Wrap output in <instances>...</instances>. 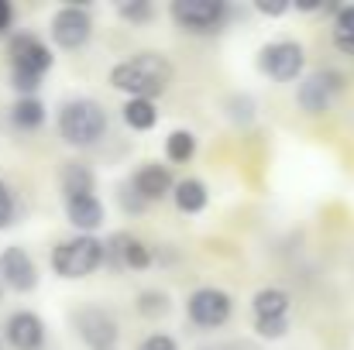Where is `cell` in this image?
Returning <instances> with one entry per match:
<instances>
[{
  "mask_svg": "<svg viewBox=\"0 0 354 350\" xmlns=\"http://www.w3.org/2000/svg\"><path fill=\"white\" fill-rule=\"evenodd\" d=\"M169 83H172V66L158 52L131 55V59H124L111 69V86L127 93L131 100H151V97L165 93Z\"/></svg>",
  "mask_w": 354,
  "mask_h": 350,
  "instance_id": "6da1fadb",
  "label": "cell"
},
{
  "mask_svg": "<svg viewBox=\"0 0 354 350\" xmlns=\"http://www.w3.org/2000/svg\"><path fill=\"white\" fill-rule=\"evenodd\" d=\"M59 134L73 148H93L107 134V110L90 97L66 100L59 107Z\"/></svg>",
  "mask_w": 354,
  "mask_h": 350,
  "instance_id": "7a4b0ae2",
  "label": "cell"
},
{
  "mask_svg": "<svg viewBox=\"0 0 354 350\" xmlns=\"http://www.w3.org/2000/svg\"><path fill=\"white\" fill-rule=\"evenodd\" d=\"M100 264H104V240H97L90 233L69 237V240L55 244V251H52V268L59 278H86Z\"/></svg>",
  "mask_w": 354,
  "mask_h": 350,
  "instance_id": "3957f363",
  "label": "cell"
},
{
  "mask_svg": "<svg viewBox=\"0 0 354 350\" xmlns=\"http://www.w3.org/2000/svg\"><path fill=\"white\" fill-rule=\"evenodd\" d=\"M303 66H306V52L299 41H272L261 48L258 55V69L275 79V83H292L303 76Z\"/></svg>",
  "mask_w": 354,
  "mask_h": 350,
  "instance_id": "277c9868",
  "label": "cell"
},
{
  "mask_svg": "<svg viewBox=\"0 0 354 350\" xmlns=\"http://www.w3.org/2000/svg\"><path fill=\"white\" fill-rule=\"evenodd\" d=\"M7 55H10V72L35 76V79H41V76L52 69V62H55L52 52H48V45H45L38 35H31V31L14 35L10 45H7Z\"/></svg>",
  "mask_w": 354,
  "mask_h": 350,
  "instance_id": "5b68a950",
  "label": "cell"
},
{
  "mask_svg": "<svg viewBox=\"0 0 354 350\" xmlns=\"http://www.w3.org/2000/svg\"><path fill=\"white\" fill-rule=\"evenodd\" d=\"M169 10H172V21L193 35H210L227 17V7L221 0H176Z\"/></svg>",
  "mask_w": 354,
  "mask_h": 350,
  "instance_id": "8992f818",
  "label": "cell"
},
{
  "mask_svg": "<svg viewBox=\"0 0 354 350\" xmlns=\"http://www.w3.org/2000/svg\"><path fill=\"white\" fill-rule=\"evenodd\" d=\"M52 41L59 45V48H66V52H76V48H83L86 41H90V35H93V17H90V10L86 7H76V3H69V7H59L55 14H52Z\"/></svg>",
  "mask_w": 354,
  "mask_h": 350,
  "instance_id": "52a82bcc",
  "label": "cell"
},
{
  "mask_svg": "<svg viewBox=\"0 0 354 350\" xmlns=\"http://www.w3.org/2000/svg\"><path fill=\"white\" fill-rule=\"evenodd\" d=\"M186 313L196 327L203 330H217L231 320V295L224 289H214V285H203L196 289L189 299H186Z\"/></svg>",
  "mask_w": 354,
  "mask_h": 350,
  "instance_id": "ba28073f",
  "label": "cell"
},
{
  "mask_svg": "<svg viewBox=\"0 0 354 350\" xmlns=\"http://www.w3.org/2000/svg\"><path fill=\"white\" fill-rule=\"evenodd\" d=\"M76 330H80V340L90 344L93 350H114L118 344V323L111 313H104L100 306H86L76 313Z\"/></svg>",
  "mask_w": 354,
  "mask_h": 350,
  "instance_id": "9c48e42d",
  "label": "cell"
},
{
  "mask_svg": "<svg viewBox=\"0 0 354 350\" xmlns=\"http://www.w3.org/2000/svg\"><path fill=\"white\" fill-rule=\"evenodd\" d=\"M0 285L14 289V292H31L38 285V264L31 261V254L24 247H3L0 251Z\"/></svg>",
  "mask_w": 354,
  "mask_h": 350,
  "instance_id": "30bf717a",
  "label": "cell"
},
{
  "mask_svg": "<svg viewBox=\"0 0 354 350\" xmlns=\"http://www.w3.org/2000/svg\"><path fill=\"white\" fill-rule=\"evenodd\" d=\"M337 93H341V72H313L299 83L296 100L306 114H327Z\"/></svg>",
  "mask_w": 354,
  "mask_h": 350,
  "instance_id": "8fae6325",
  "label": "cell"
},
{
  "mask_svg": "<svg viewBox=\"0 0 354 350\" xmlns=\"http://www.w3.org/2000/svg\"><path fill=\"white\" fill-rule=\"evenodd\" d=\"M3 337L14 350H41L45 347V323L31 309H17L3 323Z\"/></svg>",
  "mask_w": 354,
  "mask_h": 350,
  "instance_id": "7c38bea8",
  "label": "cell"
},
{
  "mask_svg": "<svg viewBox=\"0 0 354 350\" xmlns=\"http://www.w3.org/2000/svg\"><path fill=\"white\" fill-rule=\"evenodd\" d=\"M104 261H114L118 268H134V271H141V268L151 264V251H148L138 237L118 233V237H111V244H104Z\"/></svg>",
  "mask_w": 354,
  "mask_h": 350,
  "instance_id": "4fadbf2b",
  "label": "cell"
},
{
  "mask_svg": "<svg viewBox=\"0 0 354 350\" xmlns=\"http://www.w3.org/2000/svg\"><path fill=\"white\" fill-rule=\"evenodd\" d=\"M172 175H169V168L165 165H141L138 172H134V179H131V189L141 196V203H155V200H165L169 193H172Z\"/></svg>",
  "mask_w": 354,
  "mask_h": 350,
  "instance_id": "5bb4252c",
  "label": "cell"
},
{
  "mask_svg": "<svg viewBox=\"0 0 354 350\" xmlns=\"http://www.w3.org/2000/svg\"><path fill=\"white\" fill-rule=\"evenodd\" d=\"M66 203V220L76 227V231L90 233L100 231L104 227V203L90 193V196H69V200H62Z\"/></svg>",
  "mask_w": 354,
  "mask_h": 350,
  "instance_id": "9a60e30c",
  "label": "cell"
},
{
  "mask_svg": "<svg viewBox=\"0 0 354 350\" xmlns=\"http://www.w3.org/2000/svg\"><path fill=\"white\" fill-rule=\"evenodd\" d=\"M251 309H254V320H289L292 299L286 289H261V292H254Z\"/></svg>",
  "mask_w": 354,
  "mask_h": 350,
  "instance_id": "2e32d148",
  "label": "cell"
},
{
  "mask_svg": "<svg viewBox=\"0 0 354 350\" xmlns=\"http://www.w3.org/2000/svg\"><path fill=\"white\" fill-rule=\"evenodd\" d=\"M59 186H62V200L69 196H90L93 193V172L83 162H66L59 172Z\"/></svg>",
  "mask_w": 354,
  "mask_h": 350,
  "instance_id": "e0dca14e",
  "label": "cell"
},
{
  "mask_svg": "<svg viewBox=\"0 0 354 350\" xmlns=\"http://www.w3.org/2000/svg\"><path fill=\"white\" fill-rule=\"evenodd\" d=\"M172 200H176V210L179 213H200L207 206V186L200 179H179L172 186Z\"/></svg>",
  "mask_w": 354,
  "mask_h": 350,
  "instance_id": "ac0fdd59",
  "label": "cell"
},
{
  "mask_svg": "<svg viewBox=\"0 0 354 350\" xmlns=\"http://www.w3.org/2000/svg\"><path fill=\"white\" fill-rule=\"evenodd\" d=\"M10 120H14V127H21V130H38V127L45 124V104H41L38 97H21V100L10 107Z\"/></svg>",
  "mask_w": 354,
  "mask_h": 350,
  "instance_id": "d6986e66",
  "label": "cell"
},
{
  "mask_svg": "<svg viewBox=\"0 0 354 350\" xmlns=\"http://www.w3.org/2000/svg\"><path fill=\"white\" fill-rule=\"evenodd\" d=\"M120 117H124V124H127L131 130H151V127L158 124V110H155L151 100H127Z\"/></svg>",
  "mask_w": 354,
  "mask_h": 350,
  "instance_id": "ffe728a7",
  "label": "cell"
},
{
  "mask_svg": "<svg viewBox=\"0 0 354 350\" xmlns=\"http://www.w3.org/2000/svg\"><path fill=\"white\" fill-rule=\"evenodd\" d=\"M165 155H169V162H176V165H186L193 155H196V137L189 134V130H172L169 137H165Z\"/></svg>",
  "mask_w": 354,
  "mask_h": 350,
  "instance_id": "44dd1931",
  "label": "cell"
},
{
  "mask_svg": "<svg viewBox=\"0 0 354 350\" xmlns=\"http://www.w3.org/2000/svg\"><path fill=\"white\" fill-rule=\"evenodd\" d=\"M334 45L344 55H354V3L341 7L337 17H334Z\"/></svg>",
  "mask_w": 354,
  "mask_h": 350,
  "instance_id": "7402d4cb",
  "label": "cell"
},
{
  "mask_svg": "<svg viewBox=\"0 0 354 350\" xmlns=\"http://www.w3.org/2000/svg\"><path fill=\"white\" fill-rule=\"evenodd\" d=\"M169 309H172V302H169V295L158 292V289H148V292L138 295V313L148 316V320H158V316H165Z\"/></svg>",
  "mask_w": 354,
  "mask_h": 350,
  "instance_id": "603a6c76",
  "label": "cell"
},
{
  "mask_svg": "<svg viewBox=\"0 0 354 350\" xmlns=\"http://www.w3.org/2000/svg\"><path fill=\"white\" fill-rule=\"evenodd\" d=\"M120 17L124 21H131V24H141V21H148L155 10H151V3H145V0H131V3H120L118 7Z\"/></svg>",
  "mask_w": 354,
  "mask_h": 350,
  "instance_id": "cb8c5ba5",
  "label": "cell"
},
{
  "mask_svg": "<svg viewBox=\"0 0 354 350\" xmlns=\"http://www.w3.org/2000/svg\"><path fill=\"white\" fill-rule=\"evenodd\" d=\"M254 330H258V337H265V340H279V337H286L289 320H254Z\"/></svg>",
  "mask_w": 354,
  "mask_h": 350,
  "instance_id": "d4e9b609",
  "label": "cell"
},
{
  "mask_svg": "<svg viewBox=\"0 0 354 350\" xmlns=\"http://www.w3.org/2000/svg\"><path fill=\"white\" fill-rule=\"evenodd\" d=\"M14 213H17L14 196H10V189L3 186V179H0V231H7V227L14 224Z\"/></svg>",
  "mask_w": 354,
  "mask_h": 350,
  "instance_id": "484cf974",
  "label": "cell"
},
{
  "mask_svg": "<svg viewBox=\"0 0 354 350\" xmlns=\"http://www.w3.org/2000/svg\"><path fill=\"white\" fill-rule=\"evenodd\" d=\"M138 350H179L176 347V340L169 337V333H151V337H145Z\"/></svg>",
  "mask_w": 354,
  "mask_h": 350,
  "instance_id": "4316f807",
  "label": "cell"
},
{
  "mask_svg": "<svg viewBox=\"0 0 354 350\" xmlns=\"http://www.w3.org/2000/svg\"><path fill=\"white\" fill-rule=\"evenodd\" d=\"M254 7H258L265 17H279V14H286V10H289V3H286V0H258Z\"/></svg>",
  "mask_w": 354,
  "mask_h": 350,
  "instance_id": "83f0119b",
  "label": "cell"
},
{
  "mask_svg": "<svg viewBox=\"0 0 354 350\" xmlns=\"http://www.w3.org/2000/svg\"><path fill=\"white\" fill-rule=\"evenodd\" d=\"M120 203H124V210H127V213H141V210L148 206V203H141V196H138V193H134L131 186L124 189V196H120Z\"/></svg>",
  "mask_w": 354,
  "mask_h": 350,
  "instance_id": "f1b7e54d",
  "label": "cell"
},
{
  "mask_svg": "<svg viewBox=\"0 0 354 350\" xmlns=\"http://www.w3.org/2000/svg\"><path fill=\"white\" fill-rule=\"evenodd\" d=\"M10 21H14V7H10L7 0H0V35L10 28Z\"/></svg>",
  "mask_w": 354,
  "mask_h": 350,
  "instance_id": "f546056e",
  "label": "cell"
},
{
  "mask_svg": "<svg viewBox=\"0 0 354 350\" xmlns=\"http://www.w3.org/2000/svg\"><path fill=\"white\" fill-rule=\"evenodd\" d=\"M320 0H296V10H317Z\"/></svg>",
  "mask_w": 354,
  "mask_h": 350,
  "instance_id": "4dcf8cb0",
  "label": "cell"
},
{
  "mask_svg": "<svg viewBox=\"0 0 354 350\" xmlns=\"http://www.w3.org/2000/svg\"><path fill=\"white\" fill-rule=\"evenodd\" d=\"M207 350H251V347H234V344H231V347H207Z\"/></svg>",
  "mask_w": 354,
  "mask_h": 350,
  "instance_id": "1f68e13d",
  "label": "cell"
},
{
  "mask_svg": "<svg viewBox=\"0 0 354 350\" xmlns=\"http://www.w3.org/2000/svg\"><path fill=\"white\" fill-rule=\"evenodd\" d=\"M0 295H3V285H0Z\"/></svg>",
  "mask_w": 354,
  "mask_h": 350,
  "instance_id": "d6a6232c",
  "label": "cell"
},
{
  "mask_svg": "<svg viewBox=\"0 0 354 350\" xmlns=\"http://www.w3.org/2000/svg\"><path fill=\"white\" fill-rule=\"evenodd\" d=\"M0 347H3V340H0Z\"/></svg>",
  "mask_w": 354,
  "mask_h": 350,
  "instance_id": "836d02e7",
  "label": "cell"
}]
</instances>
